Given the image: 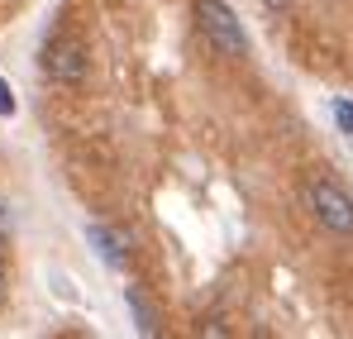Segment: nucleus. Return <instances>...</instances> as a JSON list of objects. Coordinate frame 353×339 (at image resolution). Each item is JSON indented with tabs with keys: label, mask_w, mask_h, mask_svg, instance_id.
Returning <instances> with one entry per match:
<instances>
[{
	"label": "nucleus",
	"mask_w": 353,
	"mask_h": 339,
	"mask_svg": "<svg viewBox=\"0 0 353 339\" xmlns=\"http://www.w3.org/2000/svg\"><path fill=\"white\" fill-rule=\"evenodd\" d=\"M124 301H129V311H134V330H139V335H158V316H153V306L143 301V291H139V287H129V291H124Z\"/></svg>",
	"instance_id": "5"
},
{
	"label": "nucleus",
	"mask_w": 353,
	"mask_h": 339,
	"mask_svg": "<svg viewBox=\"0 0 353 339\" xmlns=\"http://www.w3.org/2000/svg\"><path fill=\"white\" fill-rule=\"evenodd\" d=\"M86 67H91V57H86V43H81V39H72V34L48 39V48H43V72H48L58 86H81V81H86Z\"/></svg>",
	"instance_id": "3"
},
{
	"label": "nucleus",
	"mask_w": 353,
	"mask_h": 339,
	"mask_svg": "<svg viewBox=\"0 0 353 339\" xmlns=\"http://www.w3.org/2000/svg\"><path fill=\"white\" fill-rule=\"evenodd\" d=\"M263 5H268V10H287L292 0H263Z\"/></svg>",
	"instance_id": "9"
},
{
	"label": "nucleus",
	"mask_w": 353,
	"mask_h": 339,
	"mask_svg": "<svg viewBox=\"0 0 353 339\" xmlns=\"http://www.w3.org/2000/svg\"><path fill=\"white\" fill-rule=\"evenodd\" d=\"M86 239H91V249L101 253V263L105 268H124L129 263V234L115 225H91L86 229Z\"/></svg>",
	"instance_id": "4"
},
{
	"label": "nucleus",
	"mask_w": 353,
	"mask_h": 339,
	"mask_svg": "<svg viewBox=\"0 0 353 339\" xmlns=\"http://www.w3.org/2000/svg\"><path fill=\"white\" fill-rule=\"evenodd\" d=\"M334 124H339V134L353 139V101H334Z\"/></svg>",
	"instance_id": "6"
},
{
	"label": "nucleus",
	"mask_w": 353,
	"mask_h": 339,
	"mask_svg": "<svg viewBox=\"0 0 353 339\" xmlns=\"http://www.w3.org/2000/svg\"><path fill=\"white\" fill-rule=\"evenodd\" d=\"M305 206L315 211V220L330 229V234H339V239L353 234V196L344 186H334L330 177H310L305 182Z\"/></svg>",
	"instance_id": "2"
},
{
	"label": "nucleus",
	"mask_w": 353,
	"mask_h": 339,
	"mask_svg": "<svg viewBox=\"0 0 353 339\" xmlns=\"http://www.w3.org/2000/svg\"><path fill=\"white\" fill-rule=\"evenodd\" d=\"M0 115H5V119L14 115V91H10V81H5V77H0Z\"/></svg>",
	"instance_id": "7"
},
{
	"label": "nucleus",
	"mask_w": 353,
	"mask_h": 339,
	"mask_svg": "<svg viewBox=\"0 0 353 339\" xmlns=\"http://www.w3.org/2000/svg\"><path fill=\"white\" fill-rule=\"evenodd\" d=\"M196 24H201V34L210 39V48L220 57L248 53V34H243V24L234 19V10L225 0H196Z\"/></svg>",
	"instance_id": "1"
},
{
	"label": "nucleus",
	"mask_w": 353,
	"mask_h": 339,
	"mask_svg": "<svg viewBox=\"0 0 353 339\" xmlns=\"http://www.w3.org/2000/svg\"><path fill=\"white\" fill-rule=\"evenodd\" d=\"M5 234H10V201L0 196V239H5Z\"/></svg>",
	"instance_id": "8"
},
{
	"label": "nucleus",
	"mask_w": 353,
	"mask_h": 339,
	"mask_svg": "<svg viewBox=\"0 0 353 339\" xmlns=\"http://www.w3.org/2000/svg\"><path fill=\"white\" fill-rule=\"evenodd\" d=\"M5 287H10V278H5V263H0V301H5Z\"/></svg>",
	"instance_id": "10"
}]
</instances>
